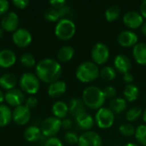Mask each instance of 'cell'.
<instances>
[{
  "instance_id": "cell-27",
  "label": "cell",
  "mask_w": 146,
  "mask_h": 146,
  "mask_svg": "<svg viewBox=\"0 0 146 146\" xmlns=\"http://www.w3.org/2000/svg\"><path fill=\"white\" fill-rule=\"evenodd\" d=\"M127 108V101L124 98H115L110 102V109L116 114H121L124 112Z\"/></svg>"
},
{
  "instance_id": "cell-28",
  "label": "cell",
  "mask_w": 146,
  "mask_h": 146,
  "mask_svg": "<svg viewBox=\"0 0 146 146\" xmlns=\"http://www.w3.org/2000/svg\"><path fill=\"white\" fill-rule=\"evenodd\" d=\"M12 121V110L5 104H0V127L8 126Z\"/></svg>"
},
{
  "instance_id": "cell-2",
  "label": "cell",
  "mask_w": 146,
  "mask_h": 146,
  "mask_svg": "<svg viewBox=\"0 0 146 146\" xmlns=\"http://www.w3.org/2000/svg\"><path fill=\"white\" fill-rule=\"evenodd\" d=\"M103 90L97 86H87L82 93V101L85 105L92 110H99L105 103Z\"/></svg>"
},
{
  "instance_id": "cell-16",
  "label": "cell",
  "mask_w": 146,
  "mask_h": 146,
  "mask_svg": "<svg viewBox=\"0 0 146 146\" xmlns=\"http://www.w3.org/2000/svg\"><path fill=\"white\" fill-rule=\"evenodd\" d=\"M114 68L120 74L128 73L132 68L131 59L124 54H119L114 59Z\"/></svg>"
},
{
  "instance_id": "cell-25",
  "label": "cell",
  "mask_w": 146,
  "mask_h": 146,
  "mask_svg": "<svg viewBox=\"0 0 146 146\" xmlns=\"http://www.w3.org/2000/svg\"><path fill=\"white\" fill-rule=\"evenodd\" d=\"M52 113L55 117L60 120L64 119L68 113V106L62 101H57L52 105Z\"/></svg>"
},
{
  "instance_id": "cell-13",
  "label": "cell",
  "mask_w": 146,
  "mask_h": 146,
  "mask_svg": "<svg viewBox=\"0 0 146 146\" xmlns=\"http://www.w3.org/2000/svg\"><path fill=\"white\" fill-rule=\"evenodd\" d=\"M20 23V19L15 12H9L3 15L1 21L2 28L9 33L15 32L18 29Z\"/></svg>"
},
{
  "instance_id": "cell-26",
  "label": "cell",
  "mask_w": 146,
  "mask_h": 146,
  "mask_svg": "<svg viewBox=\"0 0 146 146\" xmlns=\"http://www.w3.org/2000/svg\"><path fill=\"white\" fill-rule=\"evenodd\" d=\"M74 53L75 50L74 47L70 45H64L59 49L57 52V59L62 62H67L74 57Z\"/></svg>"
},
{
  "instance_id": "cell-10",
  "label": "cell",
  "mask_w": 146,
  "mask_h": 146,
  "mask_svg": "<svg viewBox=\"0 0 146 146\" xmlns=\"http://www.w3.org/2000/svg\"><path fill=\"white\" fill-rule=\"evenodd\" d=\"M12 40L16 46L20 48H25L32 43L33 37L28 30L25 28H18L15 32H14L12 35Z\"/></svg>"
},
{
  "instance_id": "cell-38",
  "label": "cell",
  "mask_w": 146,
  "mask_h": 146,
  "mask_svg": "<svg viewBox=\"0 0 146 146\" xmlns=\"http://www.w3.org/2000/svg\"><path fill=\"white\" fill-rule=\"evenodd\" d=\"M103 90L104 95L106 99H113L116 96V90L114 86H106Z\"/></svg>"
},
{
  "instance_id": "cell-33",
  "label": "cell",
  "mask_w": 146,
  "mask_h": 146,
  "mask_svg": "<svg viewBox=\"0 0 146 146\" xmlns=\"http://www.w3.org/2000/svg\"><path fill=\"white\" fill-rule=\"evenodd\" d=\"M135 127L131 123H122L119 127L120 133L124 137H132L135 133Z\"/></svg>"
},
{
  "instance_id": "cell-48",
  "label": "cell",
  "mask_w": 146,
  "mask_h": 146,
  "mask_svg": "<svg viewBox=\"0 0 146 146\" xmlns=\"http://www.w3.org/2000/svg\"><path fill=\"white\" fill-rule=\"evenodd\" d=\"M3 101H5V95L3 93V92L0 90V104H3Z\"/></svg>"
},
{
  "instance_id": "cell-37",
  "label": "cell",
  "mask_w": 146,
  "mask_h": 146,
  "mask_svg": "<svg viewBox=\"0 0 146 146\" xmlns=\"http://www.w3.org/2000/svg\"><path fill=\"white\" fill-rule=\"evenodd\" d=\"M58 12H59L61 19H70V17L73 15V13H74L72 8L67 4H65L61 9H59Z\"/></svg>"
},
{
  "instance_id": "cell-41",
  "label": "cell",
  "mask_w": 146,
  "mask_h": 146,
  "mask_svg": "<svg viewBox=\"0 0 146 146\" xmlns=\"http://www.w3.org/2000/svg\"><path fill=\"white\" fill-rule=\"evenodd\" d=\"M12 3L20 9H26L28 4H29V1L28 0H14L12 1Z\"/></svg>"
},
{
  "instance_id": "cell-20",
  "label": "cell",
  "mask_w": 146,
  "mask_h": 146,
  "mask_svg": "<svg viewBox=\"0 0 146 146\" xmlns=\"http://www.w3.org/2000/svg\"><path fill=\"white\" fill-rule=\"evenodd\" d=\"M133 56L140 65H146V43L139 42L133 48Z\"/></svg>"
},
{
  "instance_id": "cell-52",
  "label": "cell",
  "mask_w": 146,
  "mask_h": 146,
  "mask_svg": "<svg viewBox=\"0 0 146 146\" xmlns=\"http://www.w3.org/2000/svg\"><path fill=\"white\" fill-rule=\"evenodd\" d=\"M145 100H146V94H145Z\"/></svg>"
},
{
  "instance_id": "cell-3",
  "label": "cell",
  "mask_w": 146,
  "mask_h": 146,
  "mask_svg": "<svg viewBox=\"0 0 146 146\" xmlns=\"http://www.w3.org/2000/svg\"><path fill=\"white\" fill-rule=\"evenodd\" d=\"M99 70L100 69L96 63L86 61L77 67L75 76L82 83H90L99 77Z\"/></svg>"
},
{
  "instance_id": "cell-11",
  "label": "cell",
  "mask_w": 146,
  "mask_h": 146,
  "mask_svg": "<svg viewBox=\"0 0 146 146\" xmlns=\"http://www.w3.org/2000/svg\"><path fill=\"white\" fill-rule=\"evenodd\" d=\"M31 119V110L25 105H21L12 111V120L13 121L20 126H24Z\"/></svg>"
},
{
  "instance_id": "cell-4",
  "label": "cell",
  "mask_w": 146,
  "mask_h": 146,
  "mask_svg": "<svg viewBox=\"0 0 146 146\" xmlns=\"http://www.w3.org/2000/svg\"><path fill=\"white\" fill-rule=\"evenodd\" d=\"M76 32L75 23L71 19H60L55 27V35L61 40L72 38Z\"/></svg>"
},
{
  "instance_id": "cell-9",
  "label": "cell",
  "mask_w": 146,
  "mask_h": 146,
  "mask_svg": "<svg viewBox=\"0 0 146 146\" xmlns=\"http://www.w3.org/2000/svg\"><path fill=\"white\" fill-rule=\"evenodd\" d=\"M101 136L93 131H86L79 136L78 146H102Z\"/></svg>"
},
{
  "instance_id": "cell-1",
  "label": "cell",
  "mask_w": 146,
  "mask_h": 146,
  "mask_svg": "<svg viewBox=\"0 0 146 146\" xmlns=\"http://www.w3.org/2000/svg\"><path fill=\"white\" fill-rule=\"evenodd\" d=\"M35 73L39 80L51 84L59 80L62 74V66L52 58H44L36 65Z\"/></svg>"
},
{
  "instance_id": "cell-15",
  "label": "cell",
  "mask_w": 146,
  "mask_h": 146,
  "mask_svg": "<svg viewBox=\"0 0 146 146\" xmlns=\"http://www.w3.org/2000/svg\"><path fill=\"white\" fill-rule=\"evenodd\" d=\"M4 95H5V101L9 105L15 108L23 105L22 104L25 101V96L21 90L14 88L12 90L7 91Z\"/></svg>"
},
{
  "instance_id": "cell-46",
  "label": "cell",
  "mask_w": 146,
  "mask_h": 146,
  "mask_svg": "<svg viewBox=\"0 0 146 146\" xmlns=\"http://www.w3.org/2000/svg\"><path fill=\"white\" fill-rule=\"evenodd\" d=\"M139 9H140V14L141 15L146 18V0H144L141 4H140V7H139Z\"/></svg>"
},
{
  "instance_id": "cell-50",
  "label": "cell",
  "mask_w": 146,
  "mask_h": 146,
  "mask_svg": "<svg viewBox=\"0 0 146 146\" xmlns=\"http://www.w3.org/2000/svg\"><path fill=\"white\" fill-rule=\"evenodd\" d=\"M4 35V30L3 28H0V39L3 37Z\"/></svg>"
},
{
  "instance_id": "cell-24",
  "label": "cell",
  "mask_w": 146,
  "mask_h": 146,
  "mask_svg": "<svg viewBox=\"0 0 146 146\" xmlns=\"http://www.w3.org/2000/svg\"><path fill=\"white\" fill-rule=\"evenodd\" d=\"M42 136H43V134H42L40 128L36 126L28 127L24 132V137H25L26 140L28 142H31V143L37 142V141L40 140Z\"/></svg>"
},
{
  "instance_id": "cell-8",
  "label": "cell",
  "mask_w": 146,
  "mask_h": 146,
  "mask_svg": "<svg viewBox=\"0 0 146 146\" xmlns=\"http://www.w3.org/2000/svg\"><path fill=\"white\" fill-rule=\"evenodd\" d=\"M110 54V53L109 47L102 42H98L95 44L91 50L92 60L98 66L104 64L109 60Z\"/></svg>"
},
{
  "instance_id": "cell-12",
  "label": "cell",
  "mask_w": 146,
  "mask_h": 146,
  "mask_svg": "<svg viewBox=\"0 0 146 146\" xmlns=\"http://www.w3.org/2000/svg\"><path fill=\"white\" fill-rule=\"evenodd\" d=\"M123 23L131 29H137L141 27L142 24L144 23V17L141 14L135 10L127 11L122 18Z\"/></svg>"
},
{
  "instance_id": "cell-34",
  "label": "cell",
  "mask_w": 146,
  "mask_h": 146,
  "mask_svg": "<svg viewBox=\"0 0 146 146\" xmlns=\"http://www.w3.org/2000/svg\"><path fill=\"white\" fill-rule=\"evenodd\" d=\"M21 63L27 68H31L35 66L36 64V60L34 58V56L31 54V53H24L21 56Z\"/></svg>"
},
{
  "instance_id": "cell-32",
  "label": "cell",
  "mask_w": 146,
  "mask_h": 146,
  "mask_svg": "<svg viewBox=\"0 0 146 146\" xmlns=\"http://www.w3.org/2000/svg\"><path fill=\"white\" fill-rule=\"evenodd\" d=\"M143 114V110L141 108L139 107H133L131 109H129L127 113H126V118L127 120V121L129 122H133L137 121Z\"/></svg>"
},
{
  "instance_id": "cell-19",
  "label": "cell",
  "mask_w": 146,
  "mask_h": 146,
  "mask_svg": "<svg viewBox=\"0 0 146 146\" xmlns=\"http://www.w3.org/2000/svg\"><path fill=\"white\" fill-rule=\"evenodd\" d=\"M67 90V85L63 80H56L50 84L48 88V95L50 98H56L62 96Z\"/></svg>"
},
{
  "instance_id": "cell-18",
  "label": "cell",
  "mask_w": 146,
  "mask_h": 146,
  "mask_svg": "<svg viewBox=\"0 0 146 146\" xmlns=\"http://www.w3.org/2000/svg\"><path fill=\"white\" fill-rule=\"evenodd\" d=\"M68 113L74 116L77 117L78 115L86 112V105L82 99L77 98H73L69 100V103L68 104Z\"/></svg>"
},
{
  "instance_id": "cell-14",
  "label": "cell",
  "mask_w": 146,
  "mask_h": 146,
  "mask_svg": "<svg viewBox=\"0 0 146 146\" xmlns=\"http://www.w3.org/2000/svg\"><path fill=\"white\" fill-rule=\"evenodd\" d=\"M117 41L122 47H133L139 43V37L131 30H124L119 33Z\"/></svg>"
},
{
  "instance_id": "cell-6",
  "label": "cell",
  "mask_w": 146,
  "mask_h": 146,
  "mask_svg": "<svg viewBox=\"0 0 146 146\" xmlns=\"http://www.w3.org/2000/svg\"><path fill=\"white\" fill-rule=\"evenodd\" d=\"M94 120L99 128L109 129L115 122V114L110 108L102 107L98 110Z\"/></svg>"
},
{
  "instance_id": "cell-44",
  "label": "cell",
  "mask_w": 146,
  "mask_h": 146,
  "mask_svg": "<svg viewBox=\"0 0 146 146\" xmlns=\"http://www.w3.org/2000/svg\"><path fill=\"white\" fill-rule=\"evenodd\" d=\"M122 79H123V81L125 83H127V85L133 84V82L134 80V76L131 72H128V73H126L122 75Z\"/></svg>"
},
{
  "instance_id": "cell-35",
  "label": "cell",
  "mask_w": 146,
  "mask_h": 146,
  "mask_svg": "<svg viewBox=\"0 0 146 146\" xmlns=\"http://www.w3.org/2000/svg\"><path fill=\"white\" fill-rule=\"evenodd\" d=\"M44 16L45 20H47L48 21H50V22L58 21L60 20V15H59L58 10L56 9H53V8L48 9L44 12Z\"/></svg>"
},
{
  "instance_id": "cell-43",
  "label": "cell",
  "mask_w": 146,
  "mask_h": 146,
  "mask_svg": "<svg viewBox=\"0 0 146 146\" xmlns=\"http://www.w3.org/2000/svg\"><path fill=\"white\" fill-rule=\"evenodd\" d=\"M50 4L51 6V8L56 9H59L62 7H63L66 4V1L64 0H51L50 2Z\"/></svg>"
},
{
  "instance_id": "cell-30",
  "label": "cell",
  "mask_w": 146,
  "mask_h": 146,
  "mask_svg": "<svg viewBox=\"0 0 146 146\" xmlns=\"http://www.w3.org/2000/svg\"><path fill=\"white\" fill-rule=\"evenodd\" d=\"M99 76L105 81H111L116 77V70L110 66H105L99 70Z\"/></svg>"
},
{
  "instance_id": "cell-7",
  "label": "cell",
  "mask_w": 146,
  "mask_h": 146,
  "mask_svg": "<svg viewBox=\"0 0 146 146\" xmlns=\"http://www.w3.org/2000/svg\"><path fill=\"white\" fill-rule=\"evenodd\" d=\"M62 128V121L55 116L46 118L41 124L40 130L44 137L52 138L56 136Z\"/></svg>"
},
{
  "instance_id": "cell-40",
  "label": "cell",
  "mask_w": 146,
  "mask_h": 146,
  "mask_svg": "<svg viewBox=\"0 0 146 146\" xmlns=\"http://www.w3.org/2000/svg\"><path fill=\"white\" fill-rule=\"evenodd\" d=\"M37 104H38V99L35 97L31 96V97L27 98V99L26 100L25 106L27 107L29 110H32V109H33V108L36 107Z\"/></svg>"
},
{
  "instance_id": "cell-39",
  "label": "cell",
  "mask_w": 146,
  "mask_h": 146,
  "mask_svg": "<svg viewBox=\"0 0 146 146\" xmlns=\"http://www.w3.org/2000/svg\"><path fill=\"white\" fill-rule=\"evenodd\" d=\"M44 146H64L62 142L56 138V137H52V138H49L47 139V140L44 142Z\"/></svg>"
},
{
  "instance_id": "cell-5",
  "label": "cell",
  "mask_w": 146,
  "mask_h": 146,
  "mask_svg": "<svg viewBox=\"0 0 146 146\" xmlns=\"http://www.w3.org/2000/svg\"><path fill=\"white\" fill-rule=\"evenodd\" d=\"M19 84L21 91L29 95L36 94L40 87V80L38 78L36 74L30 72H26L21 76Z\"/></svg>"
},
{
  "instance_id": "cell-49",
  "label": "cell",
  "mask_w": 146,
  "mask_h": 146,
  "mask_svg": "<svg viewBox=\"0 0 146 146\" xmlns=\"http://www.w3.org/2000/svg\"><path fill=\"white\" fill-rule=\"evenodd\" d=\"M142 117H143V121H145V123L146 124V109L143 111V114H142Z\"/></svg>"
},
{
  "instance_id": "cell-47",
  "label": "cell",
  "mask_w": 146,
  "mask_h": 146,
  "mask_svg": "<svg viewBox=\"0 0 146 146\" xmlns=\"http://www.w3.org/2000/svg\"><path fill=\"white\" fill-rule=\"evenodd\" d=\"M141 32L144 34V36H146V21H144V23L141 26Z\"/></svg>"
},
{
  "instance_id": "cell-31",
  "label": "cell",
  "mask_w": 146,
  "mask_h": 146,
  "mask_svg": "<svg viewBox=\"0 0 146 146\" xmlns=\"http://www.w3.org/2000/svg\"><path fill=\"white\" fill-rule=\"evenodd\" d=\"M134 136L139 144L146 146V125H139L135 129Z\"/></svg>"
},
{
  "instance_id": "cell-23",
  "label": "cell",
  "mask_w": 146,
  "mask_h": 146,
  "mask_svg": "<svg viewBox=\"0 0 146 146\" xmlns=\"http://www.w3.org/2000/svg\"><path fill=\"white\" fill-rule=\"evenodd\" d=\"M123 96L127 102H134L139 98V90L134 84L126 85L123 90Z\"/></svg>"
},
{
  "instance_id": "cell-17",
  "label": "cell",
  "mask_w": 146,
  "mask_h": 146,
  "mask_svg": "<svg viewBox=\"0 0 146 146\" xmlns=\"http://www.w3.org/2000/svg\"><path fill=\"white\" fill-rule=\"evenodd\" d=\"M16 62L15 53L9 49L0 50V68H9L15 65Z\"/></svg>"
},
{
  "instance_id": "cell-42",
  "label": "cell",
  "mask_w": 146,
  "mask_h": 146,
  "mask_svg": "<svg viewBox=\"0 0 146 146\" xmlns=\"http://www.w3.org/2000/svg\"><path fill=\"white\" fill-rule=\"evenodd\" d=\"M9 8V3L6 0H0V15H5Z\"/></svg>"
},
{
  "instance_id": "cell-29",
  "label": "cell",
  "mask_w": 146,
  "mask_h": 146,
  "mask_svg": "<svg viewBox=\"0 0 146 146\" xmlns=\"http://www.w3.org/2000/svg\"><path fill=\"white\" fill-rule=\"evenodd\" d=\"M121 14V9L118 5H111L110 7H108L105 10L104 15L106 20L109 22H113L115 21H116Z\"/></svg>"
},
{
  "instance_id": "cell-21",
  "label": "cell",
  "mask_w": 146,
  "mask_h": 146,
  "mask_svg": "<svg viewBox=\"0 0 146 146\" xmlns=\"http://www.w3.org/2000/svg\"><path fill=\"white\" fill-rule=\"evenodd\" d=\"M75 121L80 128L86 131H90V129L93 127L95 123V120L87 112H85L75 117Z\"/></svg>"
},
{
  "instance_id": "cell-51",
  "label": "cell",
  "mask_w": 146,
  "mask_h": 146,
  "mask_svg": "<svg viewBox=\"0 0 146 146\" xmlns=\"http://www.w3.org/2000/svg\"><path fill=\"white\" fill-rule=\"evenodd\" d=\"M123 146H139V145H137V144H134V143H127V144L124 145Z\"/></svg>"
},
{
  "instance_id": "cell-36",
  "label": "cell",
  "mask_w": 146,
  "mask_h": 146,
  "mask_svg": "<svg viewBox=\"0 0 146 146\" xmlns=\"http://www.w3.org/2000/svg\"><path fill=\"white\" fill-rule=\"evenodd\" d=\"M64 140H65V142H66L68 145H78V142H79V136H78L75 133H74V132L68 131V132L65 133Z\"/></svg>"
},
{
  "instance_id": "cell-22",
  "label": "cell",
  "mask_w": 146,
  "mask_h": 146,
  "mask_svg": "<svg viewBox=\"0 0 146 146\" xmlns=\"http://www.w3.org/2000/svg\"><path fill=\"white\" fill-rule=\"evenodd\" d=\"M17 84V78L13 73L3 74L0 77V87L6 91L12 90Z\"/></svg>"
},
{
  "instance_id": "cell-45",
  "label": "cell",
  "mask_w": 146,
  "mask_h": 146,
  "mask_svg": "<svg viewBox=\"0 0 146 146\" xmlns=\"http://www.w3.org/2000/svg\"><path fill=\"white\" fill-rule=\"evenodd\" d=\"M62 127L65 130H69L72 127V121L69 119H64L62 121Z\"/></svg>"
}]
</instances>
